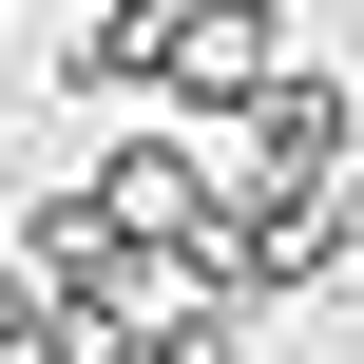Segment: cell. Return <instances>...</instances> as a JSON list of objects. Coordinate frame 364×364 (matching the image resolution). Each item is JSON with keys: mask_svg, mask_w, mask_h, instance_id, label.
<instances>
[{"mask_svg": "<svg viewBox=\"0 0 364 364\" xmlns=\"http://www.w3.org/2000/svg\"><path fill=\"white\" fill-rule=\"evenodd\" d=\"M269 77H288V19H269V0H154V96L250 115Z\"/></svg>", "mask_w": 364, "mask_h": 364, "instance_id": "6da1fadb", "label": "cell"}, {"mask_svg": "<svg viewBox=\"0 0 364 364\" xmlns=\"http://www.w3.org/2000/svg\"><path fill=\"white\" fill-rule=\"evenodd\" d=\"M96 211H115V230H154V250H192V269H211V230H230V192H211V154H192V134H115Z\"/></svg>", "mask_w": 364, "mask_h": 364, "instance_id": "7a4b0ae2", "label": "cell"}, {"mask_svg": "<svg viewBox=\"0 0 364 364\" xmlns=\"http://www.w3.org/2000/svg\"><path fill=\"white\" fill-rule=\"evenodd\" d=\"M250 154H269V192H346V154H364V115H346V77H269L250 96Z\"/></svg>", "mask_w": 364, "mask_h": 364, "instance_id": "3957f363", "label": "cell"}, {"mask_svg": "<svg viewBox=\"0 0 364 364\" xmlns=\"http://www.w3.org/2000/svg\"><path fill=\"white\" fill-rule=\"evenodd\" d=\"M0 364H96V326H77L58 269H0Z\"/></svg>", "mask_w": 364, "mask_h": 364, "instance_id": "277c9868", "label": "cell"}]
</instances>
